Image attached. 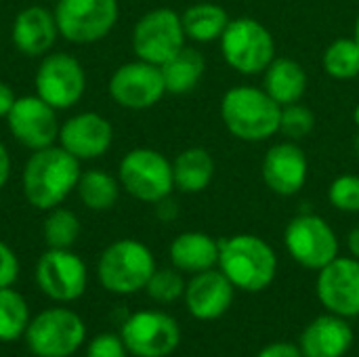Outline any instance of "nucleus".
Wrapping results in <instances>:
<instances>
[{
    "label": "nucleus",
    "instance_id": "15",
    "mask_svg": "<svg viewBox=\"0 0 359 357\" xmlns=\"http://www.w3.org/2000/svg\"><path fill=\"white\" fill-rule=\"evenodd\" d=\"M4 120L15 141L29 151L50 147L59 139L61 122L57 118V109L38 95L17 97L13 109Z\"/></svg>",
    "mask_w": 359,
    "mask_h": 357
},
{
    "label": "nucleus",
    "instance_id": "18",
    "mask_svg": "<svg viewBox=\"0 0 359 357\" xmlns=\"http://www.w3.org/2000/svg\"><path fill=\"white\" fill-rule=\"evenodd\" d=\"M263 181L278 196H297L309 177V160L297 141H282L267 149L263 158Z\"/></svg>",
    "mask_w": 359,
    "mask_h": 357
},
{
    "label": "nucleus",
    "instance_id": "17",
    "mask_svg": "<svg viewBox=\"0 0 359 357\" xmlns=\"http://www.w3.org/2000/svg\"><path fill=\"white\" fill-rule=\"evenodd\" d=\"M57 143L80 162L97 160L109 151L114 143V126L97 112H80L61 124Z\"/></svg>",
    "mask_w": 359,
    "mask_h": 357
},
{
    "label": "nucleus",
    "instance_id": "30",
    "mask_svg": "<svg viewBox=\"0 0 359 357\" xmlns=\"http://www.w3.org/2000/svg\"><path fill=\"white\" fill-rule=\"evenodd\" d=\"M324 72L334 80H353L359 76V44L355 38H337L322 57Z\"/></svg>",
    "mask_w": 359,
    "mask_h": 357
},
{
    "label": "nucleus",
    "instance_id": "43",
    "mask_svg": "<svg viewBox=\"0 0 359 357\" xmlns=\"http://www.w3.org/2000/svg\"><path fill=\"white\" fill-rule=\"evenodd\" d=\"M353 120H355V126H359V105L355 107V112H353Z\"/></svg>",
    "mask_w": 359,
    "mask_h": 357
},
{
    "label": "nucleus",
    "instance_id": "8",
    "mask_svg": "<svg viewBox=\"0 0 359 357\" xmlns=\"http://www.w3.org/2000/svg\"><path fill=\"white\" fill-rule=\"evenodd\" d=\"M55 19L59 34L72 44L103 40L118 23V0H57Z\"/></svg>",
    "mask_w": 359,
    "mask_h": 357
},
{
    "label": "nucleus",
    "instance_id": "12",
    "mask_svg": "<svg viewBox=\"0 0 359 357\" xmlns=\"http://www.w3.org/2000/svg\"><path fill=\"white\" fill-rule=\"evenodd\" d=\"M36 95L57 112L74 107L86 90L82 63L67 53H46L34 76Z\"/></svg>",
    "mask_w": 359,
    "mask_h": 357
},
{
    "label": "nucleus",
    "instance_id": "31",
    "mask_svg": "<svg viewBox=\"0 0 359 357\" xmlns=\"http://www.w3.org/2000/svg\"><path fill=\"white\" fill-rule=\"evenodd\" d=\"M185 280L183 274L175 267H164V269H156L154 276L149 278L145 292L149 295L151 301L160 303V305H170L179 299H183L185 295Z\"/></svg>",
    "mask_w": 359,
    "mask_h": 357
},
{
    "label": "nucleus",
    "instance_id": "21",
    "mask_svg": "<svg viewBox=\"0 0 359 357\" xmlns=\"http://www.w3.org/2000/svg\"><path fill=\"white\" fill-rule=\"evenodd\" d=\"M353 347V328L349 320L324 314L309 322L299 339L303 357H345Z\"/></svg>",
    "mask_w": 359,
    "mask_h": 357
},
{
    "label": "nucleus",
    "instance_id": "23",
    "mask_svg": "<svg viewBox=\"0 0 359 357\" xmlns=\"http://www.w3.org/2000/svg\"><path fill=\"white\" fill-rule=\"evenodd\" d=\"M263 76L265 93L280 105L299 103L307 93V72L299 61L290 57H276L263 72Z\"/></svg>",
    "mask_w": 359,
    "mask_h": 357
},
{
    "label": "nucleus",
    "instance_id": "39",
    "mask_svg": "<svg viewBox=\"0 0 359 357\" xmlns=\"http://www.w3.org/2000/svg\"><path fill=\"white\" fill-rule=\"evenodd\" d=\"M156 213H158V217L162 221H172L177 217V202H172L170 196H168V198H164V200H160L156 204Z\"/></svg>",
    "mask_w": 359,
    "mask_h": 357
},
{
    "label": "nucleus",
    "instance_id": "10",
    "mask_svg": "<svg viewBox=\"0 0 359 357\" xmlns=\"http://www.w3.org/2000/svg\"><path fill=\"white\" fill-rule=\"evenodd\" d=\"M185 29L181 15L172 8L147 11L133 27L130 44L137 59L154 65L166 63L185 46Z\"/></svg>",
    "mask_w": 359,
    "mask_h": 357
},
{
    "label": "nucleus",
    "instance_id": "28",
    "mask_svg": "<svg viewBox=\"0 0 359 357\" xmlns=\"http://www.w3.org/2000/svg\"><path fill=\"white\" fill-rule=\"evenodd\" d=\"M29 307L13 286L0 288V343L17 341L29 326Z\"/></svg>",
    "mask_w": 359,
    "mask_h": 357
},
{
    "label": "nucleus",
    "instance_id": "35",
    "mask_svg": "<svg viewBox=\"0 0 359 357\" xmlns=\"http://www.w3.org/2000/svg\"><path fill=\"white\" fill-rule=\"evenodd\" d=\"M19 278V259L15 250L0 240V288H8Z\"/></svg>",
    "mask_w": 359,
    "mask_h": 357
},
{
    "label": "nucleus",
    "instance_id": "20",
    "mask_svg": "<svg viewBox=\"0 0 359 357\" xmlns=\"http://www.w3.org/2000/svg\"><path fill=\"white\" fill-rule=\"evenodd\" d=\"M59 36L55 13L40 4L19 11L11 29L15 48L25 57H44L55 46Z\"/></svg>",
    "mask_w": 359,
    "mask_h": 357
},
{
    "label": "nucleus",
    "instance_id": "40",
    "mask_svg": "<svg viewBox=\"0 0 359 357\" xmlns=\"http://www.w3.org/2000/svg\"><path fill=\"white\" fill-rule=\"evenodd\" d=\"M347 248H349L351 257L359 261V227H353L349 231V236H347Z\"/></svg>",
    "mask_w": 359,
    "mask_h": 357
},
{
    "label": "nucleus",
    "instance_id": "26",
    "mask_svg": "<svg viewBox=\"0 0 359 357\" xmlns=\"http://www.w3.org/2000/svg\"><path fill=\"white\" fill-rule=\"evenodd\" d=\"M185 36L194 42H217L229 25V13L217 2H196L181 15Z\"/></svg>",
    "mask_w": 359,
    "mask_h": 357
},
{
    "label": "nucleus",
    "instance_id": "11",
    "mask_svg": "<svg viewBox=\"0 0 359 357\" xmlns=\"http://www.w3.org/2000/svg\"><path fill=\"white\" fill-rule=\"evenodd\" d=\"M120 337L130 356L168 357L181 345V326L160 309H141L124 320Z\"/></svg>",
    "mask_w": 359,
    "mask_h": 357
},
{
    "label": "nucleus",
    "instance_id": "32",
    "mask_svg": "<svg viewBox=\"0 0 359 357\" xmlns=\"http://www.w3.org/2000/svg\"><path fill=\"white\" fill-rule=\"evenodd\" d=\"M316 126V116L313 112L299 103H290V105H282V114H280V133L288 139V141H301L305 137H309L313 133Z\"/></svg>",
    "mask_w": 359,
    "mask_h": 357
},
{
    "label": "nucleus",
    "instance_id": "37",
    "mask_svg": "<svg viewBox=\"0 0 359 357\" xmlns=\"http://www.w3.org/2000/svg\"><path fill=\"white\" fill-rule=\"evenodd\" d=\"M15 101H17V95L11 88V84H6V82L0 80V118H6L8 116V112L13 109Z\"/></svg>",
    "mask_w": 359,
    "mask_h": 357
},
{
    "label": "nucleus",
    "instance_id": "2",
    "mask_svg": "<svg viewBox=\"0 0 359 357\" xmlns=\"http://www.w3.org/2000/svg\"><path fill=\"white\" fill-rule=\"evenodd\" d=\"M280 114L282 105L259 86H231L221 99V120L225 128L246 143H261L280 133Z\"/></svg>",
    "mask_w": 359,
    "mask_h": 357
},
{
    "label": "nucleus",
    "instance_id": "27",
    "mask_svg": "<svg viewBox=\"0 0 359 357\" xmlns=\"http://www.w3.org/2000/svg\"><path fill=\"white\" fill-rule=\"evenodd\" d=\"M120 189L122 187H120L118 177L109 175L107 170L90 168L80 175L76 194L88 210L103 213L116 206L120 198Z\"/></svg>",
    "mask_w": 359,
    "mask_h": 357
},
{
    "label": "nucleus",
    "instance_id": "25",
    "mask_svg": "<svg viewBox=\"0 0 359 357\" xmlns=\"http://www.w3.org/2000/svg\"><path fill=\"white\" fill-rule=\"evenodd\" d=\"M160 69H162L166 93H170V95H187L204 78L206 59L198 48L185 44L175 57H170L166 63H162Z\"/></svg>",
    "mask_w": 359,
    "mask_h": 357
},
{
    "label": "nucleus",
    "instance_id": "22",
    "mask_svg": "<svg viewBox=\"0 0 359 357\" xmlns=\"http://www.w3.org/2000/svg\"><path fill=\"white\" fill-rule=\"evenodd\" d=\"M221 240L204 231H183L179 234L168 248V257L175 269L181 274H202L219 267Z\"/></svg>",
    "mask_w": 359,
    "mask_h": 357
},
{
    "label": "nucleus",
    "instance_id": "38",
    "mask_svg": "<svg viewBox=\"0 0 359 357\" xmlns=\"http://www.w3.org/2000/svg\"><path fill=\"white\" fill-rule=\"evenodd\" d=\"M11 154L6 149V145L0 141V191L4 189V185L8 183L11 179Z\"/></svg>",
    "mask_w": 359,
    "mask_h": 357
},
{
    "label": "nucleus",
    "instance_id": "36",
    "mask_svg": "<svg viewBox=\"0 0 359 357\" xmlns=\"http://www.w3.org/2000/svg\"><path fill=\"white\" fill-rule=\"evenodd\" d=\"M257 357H303V353H301L299 345H294V343L276 341V343L265 345Z\"/></svg>",
    "mask_w": 359,
    "mask_h": 357
},
{
    "label": "nucleus",
    "instance_id": "33",
    "mask_svg": "<svg viewBox=\"0 0 359 357\" xmlns=\"http://www.w3.org/2000/svg\"><path fill=\"white\" fill-rule=\"evenodd\" d=\"M330 204L341 213H359V177L341 175L328 187Z\"/></svg>",
    "mask_w": 359,
    "mask_h": 357
},
{
    "label": "nucleus",
    "instance_id": "41",
    "mask_svg": "<svg viewBox=\"0 0 359 357\" xmlns=\"http://www.w3.org/2000/svg\"><path fill=\"white\" fill-rule=\"evenodd\" d=\"M353 151H355V158L359 160V126H358V133L353 135Z\"/></svg>",
    "mask_w": 359,
    "mask_h": 357
},
{
    "label": "nucleus",
    "instance_id": "7",
    "mask_svg": "<svg viewBox=\"0 0 359 357\" xmlns=\"http://www.w3.org/2000/svg\"><path fill=\"white\" fill-rule=\"evenodd\" d=\"M23 339L36 357H72L86 339V324L67 307H50L29 320Z\"/></svg>",
    "mask_w": 359,
    "mask_h": 357
},
{
    "label": "nucleus",
    "instance_id": "16",
    "mask_svg": "<svg viewBox=\"0 0 359 357\" xmlns=\"http://www.w3.org/2000/svg\"><path fill=\"white\" fill-rule=\"evenodd\" d=\"M316 295L328 314L345 320L359 318V261L353 257H337L318 271Z\"/></svg>",
    "mask_w": 359,
    "mask_h": 357
},
{
    "label": "nucleus",
    "instance_id": "9",
    "mask_svg": "<svg viewBox=\"0 0 359 357\" xmlns=\"http://www.w3.org/2000/svg\"><path fill=\"white\" fill-rule=\"evenodd\" d=\"M288 255L305 269L320 271L339 257V238L330 223L313 213L297 215L284 229Z\"/></svg>",
    "mask_w": 359,
    "mask_h": 357
},
{
    "label": "nucleus",
    "instance_id": "24",
    "mask_svg": "<svg viewBox=\"0 0 359 357\" xmlns=\"http://www.w3.org/2000/svg\"><path fill=\"white\" fill-rule=\"evenodd\" d=\"M175 189L183 194H202L215 177V158L204 147H187L172 160Z\"/></svg>",
    "mask_w": 359,
    "mask_h": 357
},
{
    "label": "nucleus",
    "instance_id": "19",
    "mask_svg": "<svg viewBox=\"0 0 359 357\" xmlns=\"http://www.w3.org/2000/svg\"><path fill=\"white\" fill-rule=\"evenodd\" d=\"M233 295V284L225 278V274L219 267H215L191 276V280L185 284L183 301L191 318L200 322H215L229 311Z\"/></svg>",
    "mask_w": 359,
    "mask_h": 357
},
{
    "label": "nucleus",
    "instance_id": "14",
    "mask_svg": "<svg viewBox=\"0 0 359 357\" xmlns=\"http://www.w3.org/2000/svg\"><path fill=\"white\" fill-rule=\"evenodd\" d=\"M107 90L120 107L133 112L149 109L166 95L160 65L147 63L143 59H135L120 65L111 74Z\"/></svg>",
    "mask_w": 359,
    "mask_h": 357
},
{
    "label": "nucleus",
    "instance_id": "42",
    "mask_svg": "<svg viewBox=\"0 0 359 357\" xmlns=\"http://www.w3.org/2000/svg\"><path fill=\"white\" fill-rule=\"evenodd\" d=\"M353 38L358 40V44H359V13H358V19H355V29H353Z\"/></svg>",
    "mask_w": 359,
    "mask_h": 357
},
{
    "label": "nucleus",
    "instance_id": "3",
    "mask_svg": "<svg viewBox=\"0 0 359 357\" xmlns=\"http://www.w3.org/2000/svg\"><path fill=\"white\" fill-rule=\"evenodd\" d=\"M219 269L236 290L261 292L278 274V255L269 242L252 234H238L221 240Z\"/></svg>",
    "mask_w": 359,
    "mask_h": 357
},
{
    "label": "nucleus",
    "instance_id": "44",
    "mask_svg": "<svg viewBox=\"0 0 359 357\" xmlns=\"http://www.w3.org/2000/svg\"><path fill=\"white\" fill-rule=\"evenodd\" d=\"M55 2H57V0H55Z\"/></svg>",
    "mask_w": 359,
    "mask_h": 357
},
{
    "label": "nucleus",
    "instance_id": "1",
    "mask_svg": "<svg viewBox=\"0 0 359 357\" xmlns=\"http://www.w3.org/2000/svg\"><path fill=\"white\" fill-rule=\"evenodd\" d=\"M80 175L82 162L55 143L32 151L21 173V189L34 208L46 213L61 206L76 191Z\"/></svg>",
    "mask_w": 359,
    "mask_h": 357
},
{
    "label": "nucleus",
    "instance_id": "29",
    "mask_svg": "<svg viewBox=\"0 0 359 357\" xmlns=\"http://www.w3.org/2000/svg\"><path fill=\"white\" fill-rule=\"evenodd\" d=\"M82 225L74 210L65 206H55L46 210L42 223V236L48 248H72L80 238Z\"/></svg>",
    "mask_w": 359,
    "mask_h": 357
},
{
    "label": "nucleus",
    "instance_id": "34",
    "mask_svg": "<svg viewBox=\"0 0 359 357\" xmlns=\"http://www.w3.org/2000/svg\"><path fill=\"white\" fill-rule=\"evenodd\" d=\"M84 357H128V349L120 335L103 332L88 343Z\"/></svg>",
    "mask_w": 359,
    "mask_h": 357
},
{
    "label": "nucleus",
    "instance_id": "5",
    "mask_svg": "<svg viewBox=\"0 0 359 357\" xmlns=\"http://www.w3.org/2000/svg\"><path fill=\"white\" fill-rule=\"evenodd\" d=\"M219 44L225 63L242 76L263 74L276 59V40L271 32L252 17L231 19Z\"/></svg>",
    "mask_w": 359,
    "mask_h": 357
},
{
    "label": "nucleus",
    "instance_id": "6",
    "mask_svg": "<svg viewBox=\"0 0 359 357\" xmlns=\"http://www.w3.org/2000/svg\"><path fill=\"white\" fill-rule=\"evenodd\" d=\"M118 181L120 187L135 200L158 204L175 189L172 162L158 149L135 147L120 160Z\"/></svg>",
    "mask_w": 359,
    "mask_h": 357
},
{
    "label": "nucleus",
    "instance_id": "4",
    "mask_svg": "<svg viewBox=\"0 0 359 357\" xmlns=\"http://www.w3.org/2000/svg\"><path fill=\"white\" fill-rule=\"evenodd\" d=\"M156 269L154 252L133 238L111 242L97 263L99 282L111 295H135L145 290Z\"/></svg>",
    "mask_w": 359,
    "mask_h": 357
},
{
    "label": "nucleus",
    "instance_id": "13",
    "mask_svg": "<svg viewBox=\"0 0 359 357\" xmlns=\"http://www.w3.org/2000/svg\"><path fill=\"white\" fill-rule=\"evenodd\" d=\"M36 284L57 303H74L86 292V263L72 248H46L36 263Z\"/></svg>",
    "mask_w": 359,
    "mask_h": 357
}]
</instances>
